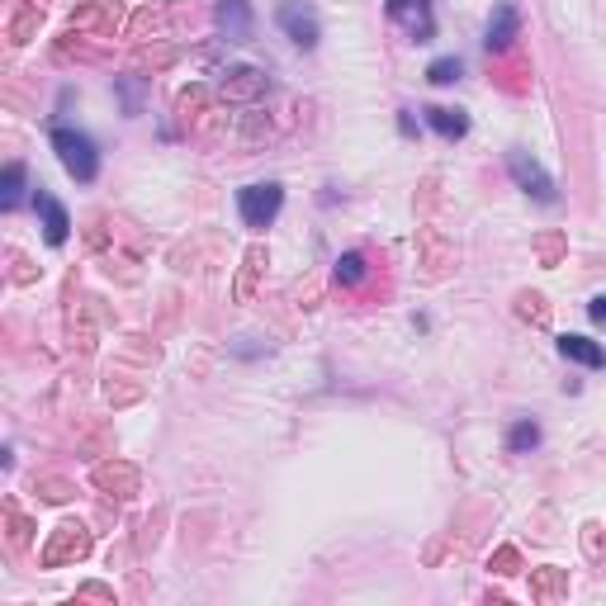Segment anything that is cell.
Here are the masks:
<instances>
[{
    "label": "cell",
    "instance_id": "cell-1",
    "mask_svg": "<svg viewBox=\"0 0 606 606\" xmlns=\"http://www.w3.org/2000/svg\"><path fill=\"white\" fill-rule=\"evenodd\" d=\"M48 143H53L57 161L67 166V176H72V180L90 185V180L100 176V152H95V143H90L86 133H76V128H62V124H57L53 133H48Z\"/></svg>",
    "mask_w": 606,
    "mask_h": 606
},
{
    "label": "cell",
    "instance_id": "cell-2",
    "mask_svg": "<svg viewBox=\"0 0 606 606\" xmlns=\"http://www.w3.org/2000/svg\"><path fill=\"white\" fill-rule=\"evenodd\" d=\"M280 209H285V190H280L275 180H256V185H242V190H237V214H242V223H247L251 232L270 228V223L280 218Z\"/></svg>",
    "mask_w": 606,
    "mask_h": 606
},
{
    "label": "cell",
    "instance_id": "cell-3",
    "mask_svg": "<svg viewBox=\"0 0 606 606\" xmlns=\"http://www.w3.org/2000/svg\"><path fill=\"white\" fill-rule=\"evenodd\" d=\"M275 19H280V29L289 34L294 48H303V53H313V48H318L322 19H318V10H313V0H285V5L275 10Z\"/></svg>",
    "mask_w": 606,
    "mask_h": 606
},
{
    "label": "cell",
    "instance_id": "cell-4",
    "mask_svg": "<svg viewBox=\"0 0 606 606\" xmlns=\"http://www.w3.org/2000/svg\"><path fill=\"white\" fill-rule=\"evenodd\" d=\"M507 171H512V180H517L531 199H540V204H554V199H559L550 171H545L535 157H526V152H507Z\"/></svg>",
    "mask_w": 606,
    "mask_h": 606
},
{
    "label": "cell",
    "instance_id": "cell-5",
    "mask_svg": "<svg viewBox=\"0 0 606 606\" xmlns=\"http://www.w3.org/2000/svg\"><path fill=\"white\" fill-rule=\"evenodd\" d=\"M517 34H521V15H517V5L512 0H498L493 5V15H488V53H507L512 43H517Z\"/></svg>",
    "mask_w": 606,
    "mask_h": 606
},
{
    "label": "cell",
    "instance_id": "cell-6",
    "mask_svg": "<svg viewBox=\"0 0 606 606\" xmlns=\"http://www.w3.org/2000/svg\"><path fill=\"white\" fill-rule=\"evenodd\" d=\"M384 10H389V19H408L412 43H431V38H436V19H431L427 0H389Z\"/></svg>",
    "mask_w": 606,
    "mask_h": 606
},
{
    "label": "cell",
    "instance_id": "cell-7",
    "mask_svg": "<svg viewBox=\"0 0 606 606\" xmlns=\"http://www.w3.org/2000/svg\"><path fill=\"white\" fill-rule=\"evenodd\" d=\"M218 29H223L228 43H247L251 29H256L251 0H218Z\"/></svg>",
    "mask_w": 606,
    "mask_h": 606
},
{
    "label": "cell",
    "instance_id": "cell-8",
    "mask_svg": "<svg viewBox=\"0 0 606 606\" xmlns=\"http://www.w3.org/2000/svg\"><path fill=\"white\" fill-rule=\"evenodd\" d=\"M34 209L43 214V237H48V247H62L67 242V232H72V214H67V204L53 195H34Z\"/></svg>",
    "mask_w": 606,
    "mask_h": 606
},
{
    "label": "cell",
    "instance_id": "cell-9",
    "mask_svg": "<svg viewBox=\"0 0 606 606\" xmlns=\"http://www.w3.org/2000/svg\"><path fill=\"white\" fill-rule=\"evenodd\" d=\"M559 356L573 360V365H583V370H602V365H606L602 346H597L592 337H573V332H564V337H559Z\"/></svg>",
    "mask_w": 606,
    "mask_h": 606
},
{
    "label": "cell",
    "instance_id": "cell-10",
    "mask_svg": "<svg viewBox=\"0 0 606 606\" xmlns=\"http://www.w3.org/2000/svg\"><path fill=\"white\" fill-rule=\"evenodd\" d=\"M427 114V128L436 133V138H446V143H460L464 133H469V114L464 109H441V105H431L422 109Z\"/></svg>",
    "mask_w": 606,
    "mask_h": 606
},
{
    "label": "cell",
    "instance_id": "cell-11",
    "mask_svg": "<svg viewBox=\"0 0 606 606\" xmlns=\"http://www.w3.org/2000/svg\"><path fill=\"white\" fill-rule=\"evenodd\" d=\"M19 195H24V161H10L5 180H0V209H15Z\"/></svg>",
    "mask_w": 606,
    "mask_h": 606
},
{
    "label": "cell",
    "instance_id": "cell-12",
    "mask_svg": "<svg viewBox=\"0 0 606 606\" xmlns=\"http://www.w3.org/2000/svg\"><path fill=\"white\" fill-rule=\"evenodd\" d=\"M540 446V427H535L531 417H521L517 427L507 431V450H512V455H526V450H535Z\"/></svg>",
    "mask_w": 606,
    "mask_h": 606
},
{
    "label": "cell",
    "instance_id": "cell-13",
    "mask_svg": "<svg viewBox=\"0 0 606 606\" xmlns=\"http://www.w3.org/2000/svg\"><path fill=\"white\" fill-rule=\"evenodd\" d=\"M365 256H360V251H341L337 256V285H360V280H365Z\"/></svg>",
    "mask_w": 606,
    "mask_h": 606
},
{
    "label": "cell",
    "instance_id": "cell-14",
    "mask_svg": "<svg viewBox=\"0 0 606 606\" xmlns=\"http://www.w3.org/2000/svg\"><path fill=\"white\" fill-rule=\"evenodd\" d=\"M460 72H464L460 57H436V62L427 67V81L431 86H450V81H460Z\"/></svg>",
    "mask_w": 606,
    "mask_h": 606
},
{
    "label": "cell",
    "instance_id": "cell-15",
    "mask_svg": "<svg viewBox=\"0 0 606 606\" xmlns=\"http://www.w3.org/2000/svg\"><path fill=\"white\" fill-rule=\"evenodd\" d=\"M114 90L124 95V114H143V81H133V76H119Z\"/></svg>",
    "mask_w": 606,
    "mask_h": 606
},
{
    "label": "cell",
    "instance_id": "cell-16",
    "mask_svg": "<svg viewBox=\"0 0 606 606\" xmlns=\"http://www.w3.org/2000/svg\"><path fill=\"white\" fill-rule=\"evenodd\" d=\"M588 318L597 322V327H606V294H597V299L588 303Z\"/></svg>",
    "mask_w": 606,
    "mask_h": 606
},
{
    "label": "cell",
    "instance_id": "cell-17",
    "mask_svg": "<svg viewBox=\"0 0 606 606\" xmlns=\"http://www.w3.org/2000/svg\"><path fill=\"white\" fill-rule=\"evenodd\" d=\"M398 128H403V133H417V119H412V109H398Z\"/></svg>",
    "mask_w": 606,
    "mask_h": 606
}]
</instances>
